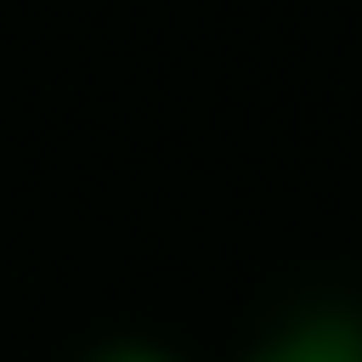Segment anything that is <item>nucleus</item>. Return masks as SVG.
Instances as JSON below:
<instances>
[{
	"mask_svg": "<svg viewBox=\"0 0 362 362\" xmlns=\"http://www.w3.org/2000/svg\"><path fill=\"white\" fill-rule=\"evenodd\" d=\"M255 362H362V322L345 311L300 317L283 339H272Z\"/></svg>",
	"mask_w": 362,
	"mask_h": 362,
	"instance_id": "nucleus-1",
	"label": "nucleus"
},
{
	"mask_svg": "<svg viewBox=\"0 0 362 362\" xmlns=\"http://www.w3.org/2000/svg\"><path fill=\"white\" fill-rule=\"evenodd\" d=\"M96 362H170V356L153 351V345H113V351H102Z\"/></svg>",
	"mask_w": 362,
	"mask_h": 362,
	"instance_id": "nucleus-2",
	"label": "nucleus"
}]
</instances>
